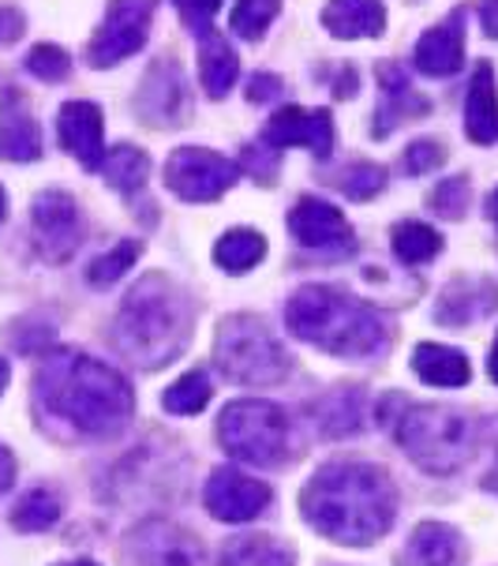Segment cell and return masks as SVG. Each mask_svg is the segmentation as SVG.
I'll use <instances>...</instances> for the list:
<instances>
[{
	"label": "cell",
	"mask_w": 498,
	"mask_h": 566,
	"mask_svg": "<svg viewBox=\"0 0 498 566\" xmlns=\"http://www.w3.org/2000/svg\"><path fill=\"white\" fill-rule=\"evenodd\" d=\"M360 401L363 398L357 387H338L319 401L315 420L327 436H352V431H360Z\"/></svg>",
	"instance_id": "28"
},
{
	"label": "cell",
	"mask_w": 498,
	"mask_h": 566,
	"mask_svg": "<svg viewBox=\"0 0 498 566\" xmlns=\"http://www.w3.org/2000/svg\"><path fill=\"white\" fill-rule=\"evenodd\" d=\"M274 492L255 476L241 473V469H214L203 488V503L218 522H252L271 506Z\"/></svg>",
	"instance_id": "12"
},
{
	"label": "cell",
	"mask_w": 498,
	"mask_h": 566,
	"mask_svg": "<svg viewBox=\"0 0 498 566\" xmlns=\"http://www.w3.org/2000/svg\"><path fill=\"white\" fill-rule=\"evenodd\" d=\"M8 376H12V371H8V360L0 357V395H4V387H8Z\"/></svg>",
	"instance_id": "48"
},
{
	"label": "cell",
	"mask_w": 498,
	"mask_h": 566,
	"mask_svg": "<svg viewBox=\"0 0 498 566\" xmlns=\"http://www.w3.org/2000/svg\"><path fill=\"white\" fill-rule=\"evenodd\" d=\"M266 255V237L255 233V229H229L222 241L214 244V259L218 266L229 274H244L252 271L258 259Z\"/></svg>",
	"instance_id": "27"
},
{
	"label": "cell",
	"mask_w": 498,
	"mask_h": 566,
	"mask_svg": "<svg viewBox=\"0 0 498 566\" xmlns=\"http://www.w3.org/2000/svg\"><path fill=\"white\" fill-rule=\"evenodd\" d=\"M61 566H98V563H91V559H80V563H61Z\"/></svg>",
	"instance_id": "50"
},
{
	"label": "cell",
	"mask_w": 498,
	"mask_h": 566,
	"mask_svg": "<svg viewBox=\"0 0 498 566\" xmlns=\"http://www.w3.org/2000/svg\"><path fill=\"white\" fill-rule=\"evenodd\" d=\"M142 255V244L139 241H120L113 252H105L94 259L91 266H86V277H91V285H113L120 282L124 274L136 266V259Z\"/></svg>",
	"instance_id": "33"
},
{
	"label": "cell",
	"mask_w": 498,
	"mask_h": 566,
	"mask_svg": "<svg viewBox=\"0 0 498 566\" xmlns=\"http://www.w3.org/2000/svg\"><path fill=\"white\" fill-rule=\"evenodd\" d=\"M128 555L139 566H203L206 552L203 541L195 533H188L184 525L166 522V517H150L131 530L128 536Z\"/></svg>",
	"instance_id": "10"
},
{
	"label": "cell",
	"mask_w": 498,
	"mask_h": 566,
	"mask_svg": "<svg viewBox=\"0 0 498 566\" xmlns=\"http://www.w3.org/2000/svg\"><path fill=\"white\" fill-rule=\"evenodd\" d=\"M413 371L431 387H465L473 379V364L462 349H449V345H435V342H420L413 353Z\"/></svg>",
	"instance_id": "23"
},
{
	"label": "cell",
	"mask_w": 498,
	"mask_h": 566,
	"mask_svg": "<svg viewBox=\"0 0 498 566\" xmlns=\"http://www.w3.org/2000/svg\"><path fill=\"white\" fill-rule=\"evenodd\" d=\"M218 371L247 387H271L289 376V357L255 315H229L214 338Z\"/></svg>",
	"instance_id": "7"
},
{
	"label": "cell",
	"mask_w": 498,
	"mask_h": 566,
	"mask_svg": "<svg viewBox=\"0 0 498 566\" xmlns=\"http://www.w3.org/2000/svg\"><path fill=\"white\" fill-rule=\"evenodd\" d=\"M136 109L155 128H177V124L188 120V80L177 61L161 56V61L150 64L136 94Z\"/></svg>",
	"instance_id": "11"
},
{
	"label": "cell",
	"mask_w": 498,
	"mask_h": 566,
	"mask_svg": "<svg viewBox=\"0 0 498 566\" xmlns=\"http://www.w3.org/2000/svg\"><path fill=\"white\" fill-rule=\"evenodd\" d=\"M4 207H8V199H4V188H0V222H4Z\"/></svg>",
	"instance_id": "49"
},
{
	"label": "cell",
	"mask_w": 498,
	"mask_h": 566,
	"mask_svg": "<svg viewBox=\"0 0 498 566\" xmlns=\"http://www.w3.org/2000/svg\"><path fill=\"white\" fill-rule=\"evenodd\" d=\"M218 439L233 458L247 465H282L293 454V424L282 406L266 398L229 401L218 420Z\"/></svg>",
	"instance_id": "6"
},
{
	"label": "cell",
	"mask_w": 498,
	"mask_h": 566,
	"mask_svg": "<svg viewBox=\"0 0 498 566\" xmlns=\"http://www.w3.org/2000/svg\"><path fill=\"white\" fill-rule=\"evenodd\" d=\"M263 147H271L274 155L285 147H304L315 158H330L333 150V117L327 109H277L263 128Z\"/></svg>",
	"instance_id": "14"
},
{
	"label": "cell",
	"mask_w": 498,
	"mask_h": 566,
	"mask_svg": "<svg viewBox=\"0 0 498 566\" xmlns=\"http://www.w3.org/2000/svg\"><path fill=\"white\" fill-rule=\"evenodd\" d=\"M285 323L300 342L319 345L333 357L368 360L390 345V323L363 301L330 285H304L285 304Z\"/></svg>",
	"instance_id": "3"
},
{
	"label": "cell",
	"mask_w": 498,
	"mask_h": 566,
	"mask_svg": "<svg viewBox=\"0 0 498 566\" xmlns=\"http://www.w3.org/2000/svg\"><path fill=\"white\" fill-rule=\"evenodd\" d=\"M244 166L255 172V180H258V172H263V180L271 185L274 172H277V155L271 147H247L244 150Z\"/></svg>",
	"instance_id": "41"
},
{
	"label": "cell",
	"mask_w": 498,
	"mask_h": 566,
	"mask_svg": "<svg viewBox=\"0 0 498 566\" xmlns=\"http://www.w3.org/2000/svg\"><path fill=\"white\" fill-rule=\"evenodd\" d=\"M12 481H15V458L8 447H0V495L12 488Z\"/></svg>",
	"instance_id": "43"
},
{
	"label": "cell",
	"mask_w": 498,
	"mask_h": 566,
	"mask_svg": "<svg viewBox=\"0 0 498 566\" xmlns=\"http://www.w3.org/2000/svg\"><path fill=\"white\" fill-rule=\"evenodd\" d=\"M172 4H177V12L191 34L206 38L214 31V15H218V8H222V0H172Z\"/></svg>",
	"instance_id": "38"
},
{
	"label": "cell",
	"mask_w": 498,
	"mask_h": 566,
	"mask_svg": "<svg viewBox=\"0 0 498 566\" xmlns=\"http://www.w3.org/2000/svg\"><path fill=\"white\" fill-rule=\"evenodd\" d=\"M23 31H27L23 12H19V8H12V4H0V45L19 42V38H23Z\"/></svg>",
	"instance_id": "42"
},
{
	"label": "cell",
	"mask_w": 498,
	"mask_h": 566,
	"mask_svg": "<svg viewBox=\"0 0 498 566\" xmlns=\"http://www.w3.org/2000/svg\"><path fill=\"white\" fill-rule=\"evenodd\" d=\"M487 376H491V379L498 382V338H495V345H491V357H487Z\"/></svg>",
	"instance_id": "46"
},
{
	"label": "cell",
	"mask_w": 498,
	"mask_h": 566,
	"mask_svg": "<svg viewBox=\"0 0 498 566\" xmlns=\"http://www.w3.org/2000/svg\"><path fill=\"white\" fill-rule=\"evenodd\" d=\"M487 218H491V222L498 226V188L491 191V196H487Z\"/></svg>",
	"instance_id": "47"
},
{
	"label": "cell",
	"mask_w": 498,
	"mask_h": 566,
	"mask_svg": "<svg viewBox=\"0 0 498 566\" xmlns=\"http://www.w3.org/2000/svg\"><path fill=\"white\" fill-rule=\"evenodd\" d=\"M199 80H203L206 98L222 102L229 91L241 80V56L229 45V38L210 31L199 45Z\"/></svg>",
	"instance_id": "22"
},
{
	"label": "cell",
	"mask_w": 498,
	"mask_h": 566,
	"mask_svg": "<svg viewBox=\"0 0 498 566\" xmlns=\"http://www.w3.org/2000/svg\"><path fill=\"white\" fill-rule=\"evenodd\" d=\"M289 233L296 237V244L319 248V252L345 248L352 241L349 218L333 203H327V199H315V196H304L300 203L289 210Z\"/></svg>",
	"instance_id": "16"
},
{
	"label": "cell",
	"mask_w": 498,
	"mask_h": 566,
	"mask_svg": "<svg viewBox=\"0 0 498 566\" xmlns=\"http://www.w3.org/2000/svg\"><path fill=\"white\" fill-rule=\"evenodd\" d=\"M300 511L333 544H375L398 517V488L386 469L368 462H327L304 484Z\"/></svg>",
	"instance_id": "1"
},
{
	"label": "cell",
	"mask_w": 498,
	"mask_h": 566,
	"mask_svg": "<svg viewBox=\"0 0 498 566\" xmlns=\"http://www.w3.org/2000/svg\"><path fill=\"white\" fill-rule=\"evenodd\" d=\"M427 109H431V102L427 98H420V94L413 91H398V94H386V109H379V117H375V128H371V136H390L394 132V124L401 120H413V117H427Z\"/></svg>",
	"instance_id": "34"
},
{
	"label": "cell",
	"mask_w": 498,
	"mask_h": 566,
	"mask_svg": "<svg viewBox=\"0 0 498 566\" xmlns=\"http://www.w3.org/2000/svg\"><path fill=\"white\" fill-rule=\"evenodd\" d=\"M446 161V150H443V143H435V139H416L413 147L405 150V158H401V166H405L409 177H424V172L431 169H438Z\"/></svg>",
	"instance_id": "39"
},
{
	"label": "cell",
	"mask_w": 498,
	"mask_h": 566,
	"mask_svg": "<svg viewBox=\"0 0 498 566\" xmlns=\"http://www.w3.org/2000/svg\"><path fill=\"white\" fill-rule=\"evenodd\" d=\"M282 12V0H236L229 27L233 34H241L244 42H258L266 34V27L274 23V15Z\"/></svg>",
	"instance_id": "32"
},
{
	"label": "cell",
	"mask_w": 498,
	"mask_h": 566,
	"mask_svg": "<svg viewBox=\"0 0 498 566\" xmlns=\"http://www.w3.org/2000/svg\"><path fill=\"white\" fill-rule=\"evenodd\" d=\"M158 0H109L98 34L86 45V61L94 69H113L139 53L150 38V19H155Z\"/></svg>",
	"instance_id": "8"
},
{
	"label": "cell",
	"mask_w": 498,
	"mask_h": 566,
	"mask_svg": "<svg viewBox=\"0 0 498 566\" xmlns=\"http://www.w3.org/2000/svg\"><path fill=\"white\" fill-rule=\"evenodd\" d=\"M465 8H454L443 23L431 27V31L420 38L413 50V64L416 72L431 75V80H443V75H457L465 69Z\"/></svg>",
	"instance_id": "15"
},
{
	"label": "cell",
	"mask_w": 498,
	"mask_h": 566,
	"mask_svg": "<svg viewBox=\"0 0 498 566\" xmlns=\"http://www.w3.org/2000/svg\"><path fill=\"white\" fill-rule=\"evenodd\" d=\"M468 199H473L468 177H446L443 185L427 196V207L435 210L438 218H446V222H462L465 210H468Z\"/></svg>",
	"instance_id": "35"
},
{
	"label": "cell",
	"mask_w": 498,
	"mask_h": 566,
	"mask_svg": "<svg viewBox=\"0 0 498 566\" xmlns=\"http://www.w3.org/2000/svg\"><path fill=\"white\" fill-rule=\"evenodd\" d=\"M56 136L64 150L75 155L86 169H102L105 136H102V109L94 102H64L56 117Z\"/></svg>",
	"instance_id": "17"
},
{
	"label": "cell",
	"mask_w": 498,
	"mask_h": 566,
	"mask_svg": "<svg viewBox=\"0 0 498 566\" xmlns=\"http://www.w3.org/2000/svg\"><path fill=\"white\" fill-rule=\"evenodd\" d=\"M285 94V83L277 80L271 72H258L252 75V86H247V102L252 105H266V102H277Z\"/></svg>",
	"instance_id": "40"
},
{
	"label": "cell",
	"mask_w": 498,
	"mask_h": 566,
	"mask_svg": "<svg viewBox=\"0 0 498 566\" xmlns=\"http://www.w3.org/2000/svg\"><path fill=\"white\" fill-rule=\"evenodd\" d=\"M473 420L449 406H413L398 420V443L431 476L457 473L473 458Z\"/></svg>",
	"instance_id": "5"
},
{
	"label": "cell",
	"mask_w": 498,
	"mask_h": 566,
	"mask_svg": "<svg viewBox=\"0 0 498 566\" xmlns=\"http://www.w3.org/2000/svg\"><path fill=\"white\" fill-rule=\"evenodd\" d=\"M465 541L446 522H420L398 555V566H462Z\"/></svg>",
	"instance_id": "18"
},
{
	"label": "cell",
	"mask_w": 498,
	"mask_h": 566,
	"mask_svg": "<svg viewBox=\"0 0 498 566\" xmlns=\"http://www.w3.org/2000/svg\"><path fill=\"white\" fill-rule=\"evenodd\" d=\"M465 136L480 147L498 143V83L491 64H476L465 94Z\"/></svg>",
	"instance_id": "20"
},
{
	"label": "cell",
	"mask_w": 498,
	"mask_h": 566,
	"mask_svg": "<svg viewBox=\"0 0 498 566\" xmlns=\"http://www.w3.org/2000/svg\"><path fill=\"white\" fill-rule=\"evenodd\" d=\"M147 172H150V155L139 147H131V143H117L102 161L105 185L124 191V196H131V191H139L147 185Z\"/></svg>",
	"instance_id": "25"
},
{
	"label": "cell",
	"mask_w": 498,
	"mask_h": 566,
	"mask_svg": "<svg viewBox=\"0 0 498 566\" xmlns=\"http://www.w3.org/2000/svg\"><path fill=\"white\" fill-rule=\"evenodd\" d=\"M495 488H498V458H495Z\"/></svg>",
	"instance_id": "51"
},
{
	"label": "cell",
	"mask_w": 498,
	"mask_h": 566,
	"mask_svg": "<svg viewBox=\"0 0 498 566\" xmlns=\"http://www.w3.org/2000/svg\"><path fill=\"white\" fill-rule=\"evenodd\" d=\"M443 252V237L424 222H401L394 226V255L401 263H431Z\"/></svg>",
	"instance_id": "30"
},
{
	"label": "cell",
	"mask_w": 498,
	"mask_h": 566,
	"mask_svg": "<svg viewBox=\"0 0 498 566\" xmlns=\"http://www.w3.org/2000/svg\"><path fill=\"white\" fill-rule=\"evenodd\" d=\"M491 290H495L491 277H473V282H468V277H457V282L446 285L443 301H438V308H435V319L446 326H465V323L480 319V315L498 308V301H476V296H484Z\"/></svg>",
	"instance_id": "24"
},
{
	"label": "cell",
	"mask_w": 498,
	"mask_h": 566,
	"mask_svg": "<svg viewBox=\"0 0 498 566\" xmlns=\"http://www.w3.org/2000/svg\"><path fill=\"white\" fill-rule=\"evenodd\" d=\"M61 517V499L50 488H31L12 511V525L19 533H45Z\"/></svg>",
	"instance_id": "29"
},
{
	"label": "cell",
	"mask_w": 498,
	"mask_h": 566,
	"mask_svg": "<svg viewBox=\"0 0 498 566\" xmlns=\"http://www.w3.org/2000/svg\"><path fill=\"white\" fill-rule=\"evenodd\" d=\"M236 161L206 147H177L166 161V188L184 203H214L236 185Z\"/></svg>",
	"instance_id": "9"
},
{
	"label": "cell",
	"mask_w": 498,
	"mask_h": 566,
	"mask_svg": "<svg viewBox=\"0 0 498 566\" xmlns=\"http://www.w3.org/2000/svg\"><path fill=\"white\" fill-rule=\"evenodd\" d=\"M191 334L188 296L161 274H150L124 296L117 312V345L139 368H161L177 360Z\"/></svg>",
	"instance_id": "4"
},
{
	"label": "cell",
	"mask_w": 498,
	"mask_h": 566,
	"mask_svg": "<svg viewBox=\"0 0 498 566\" xmlns=\"http://www.w3.org/2000/svg\"><path fill=\"white\" fill-rule=\"evenodd\" d=\"M322 27L345 42L382 38L386 34V8H382V0H330L322 8Z\"/></svg>",
	"instance_id": "21"
},
{
	"label": "cell",
	"mask_w": 498,
	"mask_h": 566,
	"mask_svg": "<svg viewBox=\"0 0 498 566\" xmlns=\"http://www.w3.org/2000/svg\"><path fill=\"white\" fill-rule=\"evenodd\" d=\"M27 72L38 75V80H45V83H61L64 75L72 72V56L64 53L61 45L42 42V45H34V50L27 53Z\"/></svg>",
	"instance_id": "37"
},
{
	"label": "cell",
	"mask_w": 498,
	"mask_h": 566,
	"mask_svg": "<svg viewBox=\"0 0 498 566\" xmlns=\"http://www.w3.org/2000/svg\"><path fill=\"white\" fill-rule=\"evenodd\" d=\"M0 158L4 161H34L42 158V128L31 117L27 102L15 91L0 98Z\"/></svg>",
	"instance_id": "19"
},
{
	"label": "cell",
	"mask_w": 498,
	"mask_h": 566,
	"mask_svg": "<svg viewBox=\"0 0 498 566\" xmlns=\"http://www.w3.org/2000/svg\"><path fill=\"white\" fill-rule=\"evenodd\" d=\"M338 188L349 199H375L382 188H386V169L375 166V161H357L341 172Z\"/></svg>",
	"instance_id": "36"
},
{
	"label": "cell",
	"mask_w": 498,
	"mask_h": 566,
	"mask_svg": "<svg viewBox=\"0 0 498 566\" xmlns=\"http://www.w3.org/2000/svg\"><path fill=\"white\" fill-rule=\"evenodd\" d=\"M222 566H293V552L274 536H233L222 548Z\"/></svg>",
	"instance_id": "26"
},
{
	"label": "cell",
	"mask_w": 498,
	"mask_h": 566,
	"mask_svg": "<svg viewBox=\"0 0 498 566\" xmlns=\"http://www.w3.org/2000/svg\"><path fill=\"white\" fill-rule=\"evenodd\" d=\"M34 233L38 248L50 263H64L83 241V218L68 191H42L34 199Z\"/></svg>",
	"instance_id": "13"
},
{
	"label": "cell",
	"mask_w": 498,
	"mask_h": 566,
	"mask_svg": "<svg viewBox=\"0 0 498 566\" xmlns=\"http://www.w3.org/2000/svg\"><path fill=\"white\" fill-rule=\"evenodd\" d=\"M34 390L53 417L68 420L72 428L98 439L120 436L131 420V409H136V395L117 368L75 349L45 353Z\"/></svg>",
	"instance_id": "2"
},
{
	"label": "cell",
	"mask_w": 498,
	"mask_h": 566,
	"mask_svg": "<svg viewBox=\"0 0 498 566\" xmlns=\"http://www.w3.org/2000/svg\"><path fill=\"white\" fill-rule=\"evenodd\" d=\"M210 395H214V387H210L206 371L195 368V371H188V376H180L177 382H172L166 395H161V406H166L169 412H180V417H191V412L206 409Z\"/></svg>",
	"instance_id": "31"
},
{
	"label": "cell",
	"mask_w": 498,
	"mask_h": 566,
	"mask_svg": "<svg viewBox=\"0 0 498 566\" xmlns=\"http://www.w3.org/2000/svg\"><path fill=\"white\" fill-rule=\"evenodd\" d=\"M357 94V69H341L338 83H333V98H352Z\"/></svg>",
	"instance_id": "44"
},
{
	"label": "cell",
	"mask_w": 498,
	"mask_h": 566,
	"mask_svg": "<svg viewBox=\"0 0 498 566\" xmlns=\"http://www.w3.org/2000/svg\"><path fill=\"white\" fill-rule=\"evenodd\" d=\"M480 23H484V34L487 38H498V0H484Z\"/></svg>",
	"instance_id": "45"
}]
</instances>
